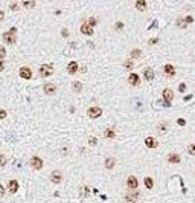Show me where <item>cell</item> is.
Here are the masks:
<instances>
[{
  "label": "cell",
  "mask_w": 195,
  "mask_h": 203,
  "mask_svg": "<svg viewBox=\"0 0 195 203\" xmlns=\"http://www.w3.org/2000/svg\"><path fill=\"white\" fill-rule=\"evenodd\" d=\"M88 194H90L88 188H87V186H84V197H88Z\"/></svg>",
  "instance_id": "cell-38"
},
{
  "label": "cell",
  "mask_w": 195,
  "mask_h": 203,
  "mask_svg": "<svg viewBox=\"0 0 195 203\" xmlns=\"http://www.w3.org/2000/svg\"><path fill=\"white\" fill-rule=\"evenodd\" d=\"M67 70H69V73H76L78 72V63L76 61H72V63H69V66H67Z\"/></svg>",
  "instance_id": "cell-16"
},
{
  "label": "cell",
  "mask_w": 195,
  "mask_h": 203,
  "mask_svg": "<svg viewBox=\"0 0 195 203\" xmlns=\"http://www.w3.org/2000/svg\"><path fill=\"white\" fill-rule=\"evenodd\" d=\"M168 160H169L171 164H180V156L177 153H171L169 156H168Z\"/></svg>",
  "instance_id": "cell-15"
},
{
  "label": "cell",
  "mask_w": 195,
  "mask_h": 203,
  "mask_svg": "<svg viewBox=\"0 0 195 203\" xmlns=\"http://www.w3.org/2000/svg\"><path fill=\"white\" fill-rule=\"evenodd\" d=\"M5 69V63H3V60H0V72Z\"/></svg>",
  "instance_id": "cell-39"
},
{
  "label": "cell",
  "mask_w": 195,
  "mask_h": 203,
  "mask_svg": "<svg viewBox=\"0 0 195 203\" xmlns=\"http://www.w3.org/2000/svg\"><path fill=\"white\" fill-rule=\"evenodd\" d=\"M61 180H63V173H61V171H58V170L52 171V174H50V182L55 183V185H58V183H61Z\"/></svg>",
  "instance_id": "cell-3"
},
{
  "label": "cell",
  "mask_w": 195,
  "mask_h": 203,
  "mask_svg": "<svg viewBox=\"0 0 195 203\" xmlns=\"http://www.w3.org/2000/svg\"><path fill=\"white\" fill-rule=\"evenodd\" d=\"M178 125H181V127H183V125H186L184 119H178Z\"/></svg>",
  "instance_id": "cell-41"
},
{
  "label": "cell",
  "mask_w": 195,
  "mask_h": 203,
  "mask_svg": "<svg viewBox=\"0 0 195 203\" xmlns=\"http://www.w3.org/2000/svg\"><path fill=\"white\" fill-rule=\"evenodd\" d=\"M188 151H189V154L195 156V144H190V145H189V147H188Z\"/></svg>",
  "instance_id": "cell-28"
},
{
  "label": "cell",
  "mask_w": 195,
  "mask_h": 203,
  "mask_svg": "<svg viewBox=\"0 0 195 203\" xmlns=\"http://www.w3.org/2000/svg\"><path fill=\"white\" fill-rule=\"evenodd\" d=\"M178 90H180V92H184V90H186V84H184V83H181V84H180Z\"/></svg>",
  "instance_id": "cell-36"
},
{
  "label": "cell",
  "mask_w": 195,
  "mask_h": 203,
  "mask_svg": "<svg viewBox=\"0 0 195 203\" xmlns=\"http://www.w3.org/2000/svg\"><path fill=\"white\" fill-rule=\"evenodd\" d=\"M127 185H128V188L136 189L137 186H139V182H137V179L134 177V176H130V177L127 179Z\"/></svg>",
  "instance_id": "cell-9"
},
{
  "label": "cell",
  "mask_w": 195,
  "mask_h": 203,
  "mask_svg": "<svg viewBox=\"0 0 195 203\" xmlns=\"http://www.w3.org/2000/svg\"><path fill=\"white\" fill-rule=\"evenodd\" d=\"M15 32H17V28H11L8 32L3 34V41L8 43V45H14L15 43Z\"/></svg>",
  "instance_id": "cell-1"
},
{
  "label": "cell",
  "mask_w": 195,
  "mask_h": 203,
  "mask_svg": "<svg viewBox=\"0 0 195 203\" xmlns=\"http://www.w3.org/2000/svg\"><path fill=\"white\" fill-rule=\"evenodd\" d=\"M88 25L95 26V25H96V20H95V19H90V20H88Z\"/></svg>",
  "instance_id": "cell-40"
},
{
  "label": "cell",
  "mask_w": 195,
  "mask_h": 203,
  "mask_svg": "<svg viewBox=\"0 0 195 203\" xmlns=\"http://www.w3.org/2000/svg\"><path fill=\"white\" fill-rule=\"evenodd\" d=\"M81 32H82V34H86V35H93V26H92V25L84 23V25L81 26Z\"/></svg>",
  "instance_id": "cell-12"
},
{
  "label": "cell",
  "mask_w": 195,
  "mask_h": 203,
  "mask_svg": "<svg viewBox=\"0 0 195 203\" xmlns=\"http://www.w3.org/2000/svg\"><path fill=\"white\" fill-rule=\"evenodd\" d=\"M136 9L137 11H145L146 9V2L145 0H137L136 2Z\"/></svg>",
  "instance_id": "cell-20"
},
{
  "label": "cell",
  "mask_w": 195,
  "mask_h": 203,
  "mask_svg": "<svg viewBox=\"0 0 195 203\" xmlns=\"http://www.w3.org/2000/svg\"><path fill=\"white\" fill-rule=\"evenodd\" d=\"M101 114H102V108H101V107H90V108H88V116L93 118V119L99 118Z\"/></svg>",
  "instance_id": "cell-5"
},
{
  "label": "cell",
  "mask_w": 195,
  "mask_h": 203,
  "mask_svg": "<svg viewBox=\"0 0 195 203\" xmlns=\"http://www.w3.org/2000/svg\"><path fill=\"white\" fill-rule=\"evenodd\" d=\"M31 166H32L34 170H41L43 168V160L38 156H34L31 159Z\"/></svg>",
  "instance_id": "cell-4"
},
{
  "label": "cell",
  "mask_w": 195,
  "mask_h": 203,
  "mask_svg": "<svg viewBox=\"0 0 195 203\" xmlns=\"http://www.w3.org/2000/svg\"><path fill=\"white\" fill-rule=\"evenodd\" d=\"M3 118H6V112L3 108H0V119H3Z\"/></svg>",
  "instance_id": "cell-35"
},
{
  "label": "cell",
  "mask_w": 195,
  "mask_h": 203,
  "mask_svg": "<svg viewBox=\"0 0 195 203\" xmlns=\"http://www.w3.org/2000/svg\"><path fill=\"white\" fill-rule=\"evenodd\" d=\"M175 23H177V26H178V28H186V26L189 25V23H188V20H186V19H180V17L177 19Z\"/></svg>",
  "instance_id": "cell-22"
},
{
  "label": "cell",
  "mask_w": 195,
  "mask_h": 203,
  "mask_svg": "<svg viewBox=\"0 0 195 203\" xmlns=\"http://www.w3.org/2000/svg\"><path fill=\"white\" fill-rule=\"evenodd\" d=\"M72 87H73V92H76V93L82 90V84H81L79 81H73V83H72Z\"/></svg>",
  "instance_id": "cell-24"
},
{
  "label": "cell",
  "mask_w": 195,
  "mask_h": 203,
  "mask_svg": "<svg viewBox=\"0 0 195 203\" xmlns=\"http://www.w3.org/2000/svg\"><path fill=\"white\" fill-rule=\"evenodd\" d=\"M145 145L148 148H156L157 147V140L154 139V138H146L145 139Z\"/></svg>",
  "instance_id": "cell-14"
},
{
  "label": "cell",
  "mask_w": 195,
  "mask_h": 203,
  "mask_svg": "<svg viewBox=\"0 0 195 203\" xmlns=\"http://www.w3.org/2000/svg\"><path fill=\"white\" fill-rule=\"evenodd\" d=\"M143 77H145L146 81H153V79H154V70L151 67H146L143 70Z\"/></svg>",
  "instance_id": "cell-10"
},
{
  "label": "cell",
  "mask_w": 195,
  "mask_h": 203,
  "mask_svg": "<svg viewBox=\"0 0 195 203\" xmlns=\"http://www.w3.org/2000/svg\"><path fill=\"white\" fill-rule=\"evenodd\" d=\"M5 162H6L5 156H3V154H0V166H3V165H5Z\"/></svg>",
  "instance_id": "cell-33"
},
{
  "label": "cell",
  "mask_w": 195,
  "mask_h": 203,
  "mask_svg": "<svg viewBox=\"0 0 195 203\" xmlns=\"http://www.w3.org/2000/svg\"><path fill=\"white\" fill-rule=\"evenodd\" d=\"M131 57H133V58H140V57H142V52H140L139 49H133V51H131Z\"/></svg>",
  "instance_id": "cell-26"
},
{
  "label": "cell",
  "mask_w": 195,
  "mask_h": 203,
  "mask_svg": "<svg viewBox=\"0 0 195 203\" xmlns=\"http://www.w3.org/2000/svg\"><path fill=\"white\" fill-rule=\"evenodd\" d=\"M5 197V188H3V185H0V198Z\"/></svg>",
  "instance_id": "cell-34"
},
{
  "label": "cell",
  "mask_w": 195,
  "mask_h": 203,
  "mask_svg": "<svg viewBox=\"0 0 195 203\" xmlns=\"http://www.w3.org/2000/svg\"><path fill=\"white\" fill-rule=\"evenodd\" d=\"M128 83H130L131 86H139V84H140V77H139L137 73L128 75Z\"/></svg>",
  "instance_id": "cell-7"
},
{
  "label": "cell",
  "mask_w": 195,
  "mask_h": 203,
  "mask_svg": "<svg viewBox=\"0 0 195 203\" xmlns=\"http://www.w3.org/2000/svg\"><path fill=\"white\" fill-rule=\"evenodd\" d=\"M114 165H116V159L114 157H108L107 160H105V168L107 170H111Z\"/></svg>",
  "instance_id": "cell-18"
},
{
  "label": "cell",
  "mask_w": 195,
  "mask_h": 203,
  "mask_svg": "<svg viewBox=\"0 0 195 203\" xmlns=\"http://www.w3.org/2000/svg\"><path fill=\"white\" fill-rule=\"evenodd\" d=\"M6 58V51L5 47H0V60H5Z\"/></svg>",
  "instance_id": "cell-29"
},
{
  "label": "cell",
  "mask_w": 195,
  "mask_h": 203,
  "mask_svg": "<svg viewBox=\"0 0 195 203\" xmlns=\"http://www.w3.org/2000/svg\"><path fill=\"white\" fill-rule=\"evenodd\" d=\"M43 90H44V93H46V95H54L56 92V86L52 84V83H47V84L43 86Z\"/></svg>",
  "instance_id": "cell-6"
},
{
  "label": "cell",
  "mask_w": 195,
  "mask_h": 203,
  "mask_svg": "<svg viewBox=\"0 0 195 203\" xmlns=\"http://www.w3.org/2000/svg\"><path fill=\"white\" fill-rule=\"evenodd\" d=\"M162 96H163V99L171 101L172 98H174V92H172L171 89H165V90L162 92Z\"/></svg>",
  "instance_id": "cell-13"
},
{
  "label": "cell",
  "mask_w": 195,
  "mask_h": 203,
  "mask_svg": "<svg viewBox=\"0 0 195 203\" xmlns=\"http://www.w3.org/2000/svg\"><path fill=\"white\" fill-rule=\"evenodd\" d=\"M20 77L23 78V79H31V77H32V72H31V69L29 67H21L20 69Z\"/></svg>",
  "instance_id": "cell-8"
},
{
  "label": "cell",
  "mask_w": 195,
  "mask_h": 203,
  "mask_svg": "<svg viewBox=\"0 0 195 203\" xmlns=\"http://www.w3.org/2000/svg\"><path fill=\"white\" fill-rule=\"evenodd\" d=\"M123 66H125V67H127V69H131V67H133V66H134V63H133V61H131V60H128V61H125V64H123Z\"/></svg>",
  "instance_id": "cell-30"
},
{
  "label": "cell",
  "mask_w": 195,
  "mask_h": 203,
  "mask_svg": "<svg viewBox=\"0 0 195 203\" xmlns=\"http://www.w3.org/2000/svg\"><path fill=\"white\" fill-rule=\"evenodd\" d=\"M88 144H90V145H96V144H98V139H96V138H93V136H92V138L88 139Z\"/></svg>",
  "instance_id": "cell-32"
},
{
  "label": "cell",
  "mask_w": 195,
  "mask_h": 203,
  "mask_svg": "<svg viewBox=\"0 0 195 203\" xmlns=\"http://www.w3.org/2000/svg\"><path fill=\"white\" fill-rule=\"evenodd\" d=\"M114 28H116L117 31H122L123 29V23H122V21H117V23L114 25Z\"/></svg>",
  "instance_id": "cell-31"
},
{
  "label": "cell",
  "mask_w": 195,
  "mask_h": 203,
  "mask_svg": "<svg viewBox=\"0 0 195 203\" xmlns=\"http://www.w3.org/2000/svg\"><path fill=\"white\" fill-rule=\"evenodd\" d=\"M104 136L108 138V139H113L114 136H116V133L113 131V128H107V130H104Z\"/></svg>",
  "instance_id": "cell-23"
},
{
  "label": "cell",
  "mask_w": 195,
  "mask_h": 203,
  "mask_svg": "<svg viewBox=\"0 0 195 203\" xmlns=\"http://www.w3.org/2000/svg\"><path fill=\"white\" fill-rule=\"evenodd\" d=\"M3 19H5V12H3L2 9H0V21H2Z\"/></svg>",
  "instance_id": "cell-42"
},
{
  "label": "cell",
  "mask_w": 195,
  "mask_h": 203,
  "mask_svg": "<svg viewBox=\"0 0 195 203\" xmlns=\"http://www.w3.org/2000/svg\"><path fill=\"white\" fill-rule=\"evenodd\" d=\"M123 200H125V202H137V200H139V194H137V192L127 194V196L123 197Z\"/></svg>",
  "instance_id": "cell-17"
},
{
  "label": "cell",
  "mask_w": 195,
  "mask_h": 203,
  "mask_svg": "<svg viewBox=\"0 0 195 203\" xmlns=\"http://www.w3.org/2000/svg\"><path fill=\"white\" fill-rule=\"evenodd\" d=\"M153 185H154V183H153V179H151V177H145V186H146V188L151 189Z\"/></svg>",
  "instance_id": "cell-25"
},
{
  "label": "cell",
  "mask_w": 195,
  "mask_h": 203,
  "mask_svg": "<svg viewBox=\"0 0 195 203\" xmlns=\"http://www.w3.org/2000/svg\"><path fill=\"white\" fill-rule=\"evenodd\" d=\"M159 130H160V131H162V133H163V131H166L168 128H166V125H163V124H160V125H159Z\"/></svg>",
  "instance_id": "cell-37"
},
{
  "label": "cell",
  "mask_w": 195,
  "mask_h": 203,
  "mask_svg": "<svg viewBox=\"0 0 195 203\" xmlns=\"http://www.w3.org/2000/svg\"><path fill=\"white\" fill-rule=\"evenodd\" d=\"M23 6L26 8V9H34L35 8V0H23Z\"/></svg>",
  "instance_id": "cell-21"
},
{
  "label": "cell",
  "mask_w": 195,
  "mask_h": 203,
  "mask_svg": "<svg viewBox=\"0 0 195 203\" xmlns=\"http://www.w3.org/2000/svg\"><path fill=\"white\" fill-rule=\"evenodd\" d=\"M9 8H11V11H19L20 9V6H19V3H17V2H11V5H9Z\"/></svg>",
  "instance_id": "cell-27"
},
{
  "label": "cell",
  "mask_w": 195,
  "mask_h": 203,
  "mask_svg": "<svg viewBox=\"0 0 195 203\" xmlns=\"http://www.w3.org/2000/svg\"><path fill=\"white\" fill-rule=\"evenodd\" d=\"M63 35H64V37H69V32L66 29H63Z\"/></svg>",
  "instance_id": "cell-44"
},
{
  "label": "cell",
  "mask_w": 195,
  "mask_h": 203,
  "mask_svg": "<svg viewBox=\"0 0 195 203\" xmlns=\"http://www.w3.org/2000/svg\"><path fill=\"white\" fill-rule=\"evenodd\" d=\"M8 188H9L11 194H15L17 191H19V182H17V180H11V182L8 183Z\"/></svg>",
  "instance_id": "cell-11"
},
{
  "label": "cell",
  "mask_w": 195,
  "mask_h": 203,
  "mask_svg": "<svg viewBox=\"0 0 195 203\" xmlns=\"http://www.w3.org/2000/svg\"><path fill=\"white\" fill-rule=\"evenodd\" d=\"M165 73H168L169 77H174L175 75V69L172 64H165Z\"/></svg>",
  "instance_id": "cell-19"
},
{
  "label": "cell",
  "mask_w": 195,
  "mask_h": 203,
  "mask_svg": "<svg viewBox=\"0 0 195 203\" xmlns=\"http://www.w3.org/2000/svg\"><path fill=\"white\" fill-rule=\"evenodd\" d=\"M159 41V40L157 38H154V40H149V45H156V43Z\"/></svg>",
  "instance_id": "cell-43"
},
{
  "label": "cell",
  "mask_w": 195,
  "mask_h": 203,
  "mask_svg": "<svg viewBox=\"0 0 195 203\" xmlns=\"http://www.w3.org/2000/svg\"><path fill=\"white\" fill-rule=\"evenodd\" d=\"M52 73H54V66L52 64L40 66V75H41V77H50Z\"/></svg>",
  "instance_id": "cell-2"
}]
</instances>
